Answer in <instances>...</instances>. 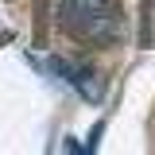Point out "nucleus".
Listing matches in <instances>:
<instances>
[{"label": "nucleus", "mask_w": 155, "mask_h": 155, "mask_svg": "<svg viewBox=\"0 0 155 155\" xmlns=\"http://www.w3.org/2000/svg\"><path fill=\"white\" fill-rule=\"evenodd\" d=\"M54 66L70 74V81H74L78 93H85L89 101H101V93H105V81H101V74H97V70H89V66H66V62H54Z\"/></svg>", "instance_id": "2"}, {"label": "nucleus", "mask_w": 155, "mask_h": 155, "mask_svg": "<svg viewBox=\"0 0 155 155\" xmlns=\"http://www.w3.org/2000/svg\"><path fill=\"white\" fill-rule=\"evenodd\" d=\"M58 27L66 39L81 47H113L120 39V4L116 0H62L58 4Z\"/></svg>", "instance_id": "1"}]
</instances>
